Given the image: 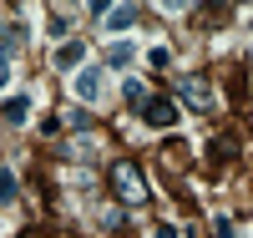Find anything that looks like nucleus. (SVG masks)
Here are the masks:
<instances>
[{
	"mask_svg": "<svg viewBox=\"0 0 253 238\" xmlns=\"http://www.w3.org/2000/svg\"><path fill=\"white\" fill-rule=\"evenodd\" d=\"M152 238H182V233H177L172 223H157V228H152Z\"/></svg>",
	"mask_w": 253,
	"mask_h": 238,
	"instance_id": "f3484780",
	"label": "nucleus"
},
{
	"mask_svg": "<svg viewBox=\"0 0 253 238\" xmlns=\"http://www.w3.org/2000/svg\"><path fill=\"white\" fill-rule=\"evenodd\" d=\"M147 61L162 71V66H172V51H167V46H152V51H147Z\"/></svg>",
	"mask_w": 253,
	"mask_h": 238,
	"instance_id": "ddd939ff",
	"label": "nucleus"
},
{
	"mask_svg": "<svg viewBox=\"0 0 253 238\" xmlns=\"http://www.w3.org/2000/svg\"><path fill=\"white\" fill-rule=\"evenodd\" d=\"M51 36H66V10H61V5L51 10Z\"/></svg>",
	"mask_w": 253,
	"mask_h": 238,
	"instance_id": "dca6fc26",
	"label": "nucleus"
},
{
	"mask_svg": "<svg viewBox=\"0 0 253 238\" xmlns=\"http://www.w3.org/2000/svg\"><path fill=\"white\" fill-rule=\"evenodd\" d=\"M20 238H51L46 228H26V233H20Z\"/></svg>",
	"mask_w": 253,
	"mask_h": 238,
	"instance_id": "6ab92c4d",
	"label": "nucleus"
},
{
	"mask_svg": "<svg viewBox=\"0 0 253 238\" xmlns=\"http://www.w3.org/2000/svg\"><path fill=\"white\" fill-rule=\"evenodd\" d=\"M132 46H126V41H117V46H107V66H132Z\"/></svg>",
	"mask_w": 253,
	"mask_h": 238,
	"instance_id": "9d476101",
	"label": "nucleus"
},
{
	"mask_svg": "<svg viewBox=\"0 0 253 238\" xmlns=\"http://www.w3.org/2000/svg\"><path fill=\"white\" fill-rule=\"evenodd\" d=\"M122 101L142 112V106H147V86H142V81H126V86H122Z\"/></svg>",
	"mask_w": 253,
	"mask_h": 238,
	"instance_id": "9b49d317",
	"label": "nucleus"
},
{
	"mask_svg": "<svg viewBox=\"0 0 253 238\" xmlns=\"http://www.w3.org/2000/svg\"><path fill=\"white\" fill-rule=\"evenodd\" d=\"M5 81H10V56L0 51V86H5Z\"/></svg>",
	"mask_w": 253,
	"mask_h": 238,
	"instance_id": "a211bd4d",
	"label": "nucleus"
},
{
	"mask_svg": "<svg viewBox=\"0 0 253 238\" xmlns=\"http://www.w3.org/2000/svg\"><path fill=\"white\" fill-rule=\"evenodd\" d=\"M101 223H107V228H126V208H107V213H101Z\"/></svg>",
	"mask_w": 253,
	"mask_h": 238,
	"instance_id": "4468645a",
	"label": "nucleus"
},
{
	"mask_svg": "<svg viewBox=\"0 0 253 238\" xmlns=\"http://www.w3.org/2000/svg\"><path fill=\"white\" fill-rule=\"evenodd\" d=\"M107 188H112V198H117L122 208L147 203V178H142V162H137V157H117V162L107 167Z\"/></svg>",
	"mask_w": 253,
	"mask_h": 238,
	"instance_id": "f257e3e1",
	"label": "nucleus"
},
{
	"mask_svg": "<svg viewBox=\"0 0 253 238\" xmlns=\"http://www.w3.org/2000/svg\"><path fill=\"white\" fill-rule=\"evenodd\" d=\"M142 122H147V127H172V122H177V101H172V96H147Z\"/></svg>",
	"mask_w": 253,
	"mask_h": 238,
	"instance_id": "7ed1b4c3",
	"label": "nucleus"
},
{
	"mask_svg": "<svg viewBox=\"0 0 253 238\" xmlns=\"http://www.w3.org/2000/svg\"><path fill=\"white\" fill-rule=\"evenodd\" d=\"M76 96L81 101H96L101 96V76L96 71H76Z\"/></svg>",
	"mask_w": 253,
	"mask_h": 238,
	"instance_id": "0eeeda50",
	"label": "nucleus"
},
{
	"mask_svg": "<svg viewBox=\"0 0 253 238\" xmlns=\"http://www.w3.org/2000/svg\"><path fill=\"white\" fill-rule=\"evenodd\" d=\"M132 20H137V5H117V10H107V26H112V31H126Z\"/></svg>",
	"mask_w": 253,
	"mask_h": 238,
	"instance_id": "1a4fd4ad",
	"label": "nucleus"
},
{
	"mask_svg": "<svg viewBox=\"0 0 253 238\" xmlns=\"http://www.w3.org/2000/svg\"><path fill=\"white\" fill-rule=\"evenodd\" d=\"M10 198H15V172L0 167V203H10Z\"/></svg>",
	"mask_w": 253,
	"mask_h": 238,
	"instance_id": "f8f14e48",
	"label": "nucleus"
},
{
	"mask_svg": "<svg viewBox=\"0 0 253 238\" xmlns=\"http://www.w3.org/2000/svg\"><path fill=\"white\" fill-rule=\"evenodd\" d=\"M213 238H238V228H233V218H218V223H213Z\"/></svg>",
	"mask_w": 253,
	"mask_h": 238,
	"instance_id": "2eb2a0df",
	"label": "nucleus"
},
{
	"mask_svg": "<svg viewBox=\"0 0 253 238\" xmlns=\"http://www.w3.org/2000/svg\"><path fill=\"white\" fill-rule=\"evenodd\" d=\"M157 162H162L167 172H182L187 162H193V147L177 142V137H167V142H162V152H157Z\"/></svg>",
	"mask_w": 253,
	"mask_h": 238,
	"instance_id": "39448f33",
	"label": "nucleus"
},
{
	"mask_svg": "<svg viewBox=\"0 0 253 238\" xmlns=\"http://www.w3.org/2000/svg\"><path fill=\"white\" fill-rule=\"evenodd\" d=\"M0 117H5L10 127H20V122H26V117H31V96H10L5 106H0Z\"/></svg>",
	"mask_w": 253,
	"mask_h": 238,
	"instance_id": "423d86ee",
	"label": "nucleus"
},
{
	"mask_svg": "<svg viewBox=\"0 0 253 238\" xmlns=\"http://www.w3.org/2000/svg\"><path fill=\"white\" fill-rule=\"evenodd\" d=\"M233 157H238V137L233 132H218L213 142H208V167H213V172H223Z\"/></svg>",
	"mask_w": 253,
	"mask_h": 238,
	"instance_id": "20e7f679",
	"label": "nucleus"
},
{
	"mask_svg": "<svg viewBox=\"0 0 253 238\" xmlns=\"http://www.w3.org/2000/svg\"><path fill=\"white\" fill-rule=\"evenodd\" d=\"M81 56H86V46H81V41H66V46L56 51V66H61V71H71V66H81Z\"/></svg>",
	"mask_w": 253,
	"mask_h": 238,
	"instance_id": "6e6552de",
	"label": "nucleus"
},
{
	"mask_svg": "<svg viewBox=\"0 0 253 238\" xmlns=\"http://www.w3.org/2000/svg\"><path fill=\"white\" fill-rule=\"evenodd\" d=\"M177 96H182V106H193V112H213V86H208V76H182L177 81Z\"/></svg>",
	"mask_w": 253,
	"mask_h": 238,
	"instance_id": "f03ea898",
	"label": "nucleus"
}]
</instances>
